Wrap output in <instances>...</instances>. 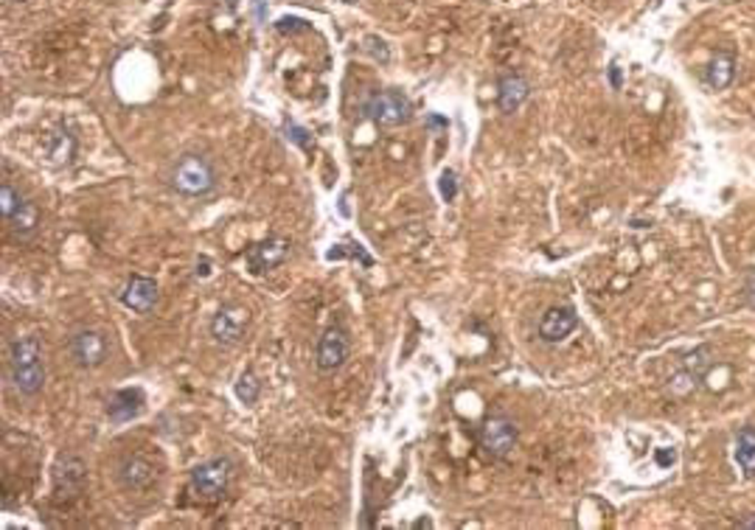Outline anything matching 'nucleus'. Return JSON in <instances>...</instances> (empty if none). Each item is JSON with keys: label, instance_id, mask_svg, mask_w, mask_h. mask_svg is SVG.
<instances>
[{"label": "nucleus", "instance_id": "nucleus-1", "mask_svg": "<svg viewBox=\"0 0 755 530\" xmlns=\"http://www.w3.org/2000/svg\"><path fill=\"white\" fill-rule=\"evenodd\" d=\"M9 365H12V382L25 398H32L43 390L45 370H43L40 339L37 337H20L12 346Z\"/></svg>", "mask_w": 755, "mask_h": 530}, {"label": "nucleus", "instance_id": "nucleus-2", "mask_svg": "<svg viewBox=\"0 0 755 530\" xmlns=\"http://www.w3.org/2000/svg\"><path fill=\"white\" fill-rule=\"evenodd\" d=\"M172 189L183 197H202L214 189V169L200 154H183L172 169Z\"/></svg>", "mask_w": 755, "mask_h": 530}, {"label": "nucleus", "instance_id": "nucleus-3", "mask_svg": "<svg viewBox=\"0 0 755 530\" xmlns=\"http://www.w3.org/2000/svg\"><path fill=\"white\" fill-rule=\"evenodd\" d=\"M362 115L379 127H402L410 121V102L399 90H379L362 102Z\"/></svg>", "mask_w": 755, "mask_h": 530}, {"label": "nucleus", "instance_id": "nucleus-4", "mask_svg": "<svg viewBox=\"0 0 755 530\" xmlns=\"http://www.w3.org/2000/svg\"><path fill=\"white\" fill-rule=\"evenodd\" d=\"M477 441H480V449L486 452L489 457L503 460L517 449L520 429H517L515 421L505 418V416H489L486 421L480 424Z\"/></svg>", "mask_w": 755, "mask_h": 530}, {"label": "nucleus", "instance_id": "nucleus-5", "mask_svg": "<svg viewBox=\"0 0 755 530\" xmlns=\"http://www.w3.org/2000/svg\"><path fill=\"white\" fill-rule=\"evenodd\" d=\"M230 475H233V463L228 457H214V460L200 463L191 472V486L200 496L214 500V496H220L228 488Z\"/></svg>", "mask_w": 755, "mask_h": 530}, {"label": "nucleus", "instance_id": "nucleus-6", "mask_svg": "<svg viewBox=\"0 0 755 530\" xmlns=\"http://www.w3.org/2000/svg\"><path fill=\"white\" fill-rule=\"evenodd\" d=\"M68 351L79 368H99L107 359V337L96 329H79L68 339Z\"/></svg>", "mask_w": 755, "mask_h": 530}, {"label": "nucleus", "instance_id": "nucleus-7", "mask_svg": "<svg viewBox=\"0 0 755 530\" xmlns=\"http://www.w3.org/2000/svg\"><path fill=\"white\" fill-rule=\"evenodd\" d=\"M245 329H248V309H241L236 303H222L214 311V318H211V337L220 346H236L245 337Z\"/></svg>", "mask_w": 755, "mask_h": 530}, {"label": "nucleus", "instance_id": "nucleus-8", "mask_svg": "<svg viewBox=\"0 0 755 530\" xmlns=\"http://www.w3.org/2000/svg\"><path fill=\"white\" fill-rule=\"evenodd\" d=\"M348 337L340 326H328L323 331V337L318 339V351H315V362H318V370L328 373V370H338L346 365L348 359Z\"/></svg>", "mask_w": 755, "mask_h": 530}, {"label": "nucleus", "instance_id": "nucleus-9", "mask_svg": "<svg viewBox=\"0 0 755 530\" xmlns=\"http://www.w3.org/2000/svg\"><path fill=\"white\" fill-rule=\"evenodd\" d=\"M287 256H289V241L281 236H270L248 253V267L253 275H264L270 270H276L279 264H284Z\"/></svg>", "mask_w": 755, "mask_h": 530}, {"label": "nucleus", "instance_id": "nucleus-10", "mask_svg": "<svg viewBox=\"0 0 755 530\" xmlns=\"http://www.w3.org/2000/svg\"><path fill=\"white\" fill-rule=\"evenodd\" d=\"M576 329V311L570 306H551L539 320V337L545 342H564Z\"/></svg>", "mask_w": 755, "mask_h": 530}, {"label": "nucleus", "instance_id": "nucleus-11", "mask_svg": "<svg viewBox=\"0 0 755 530\" xmlns=\"http://www.w3.org/2000/svg\"><path fill=\"white\" fill-rule=\"evenodd\" d=\"M158 298H161V292H158V284L152 278H141V275H135L130 284H127V290H124V295H121V300H124V306H130L132 311H141V315H146V311H152L155 306H158Z\"/></svg>", "mask_w": 755, "mask_h": 530}, {"label": "nucleus", "instance_id": "nucleus-12", "mask_svg": "<svg viewBox=\"0 0 755 530\" xmlns=\"http://www.w3.org/2000/svg\"><path fill=\"white\" fill-rule=\"evenodd\" d=\"M141 410H143V390H138V388H127V390L113 393V398L107 404V416L118 424L135 418Z\"/></svg>", "mask_w": 755, "mask_h": 530}, {"label": "nucleus", "instance_id": "nucleus-13", "mask_svg": "<svg viewBox=\"0 0 755 530\" xmlns=\"http://www.w3.org/2000/svg\"><path fill=\"white\" fill-rule=\"evenodd\" d=\"M528 82L523 76H505L500 79V90H497V104L503 113H517L523 107V102L528 99Z\"/></svg>", "mask_w": 755, "mask_h": 530}, {"label": "nucleus", "instance_id": "nucleus-14", "mask_svg": "<svg viewBox=\"0 0 755 530\" xmlns=\"http://www.w3.org/2000/svg\"><path fill=\"white\" fill-rule=\"evenodd\" d=\"M705 79L713 90H724L736 79V56L730 51H716L713 59H711V65H708Z\"/></svg>", "mask_w": 755, "mask_h": 530}, {"label": "nucleus", "instance_id": "nucleus-15", "mask_svg": "<svg viewBox=\"0 0 755 530\" xmlns=\"http://www.w3.org/2000/svg\"><path fill=\"white\" fill-rule=\"evenodd\" d=\"M9 225H12V231H15L17 239H32V236L37 233V225H40V211H37V205H34L32 200L23 197V202H20V208L15 211V216L9 220Z\"/></svg>", "mask_w": 755, "mask_h": 530}, {"label": "nucleus", "instance_id": "nucleus-16", "mask_svg": "<svg viewBox=\"0 0 755 530\" xmlns=\"http://www.w3.org/2000/svg\"><path fill=\"white\" fill-rule=\"evenodd\" d=\"M121 483H124L127 488H146L149 483H152V466L138 455L127 457L124 463H121Z\"/></svg>", "mask_w": 755, "mask_h": 530}, {"label": "nucleus", "instance_id": "nucleus-17", "mask_svg": "<svg viewBox=\"0 0 755 530\" xmlns=\"http://www.w3.org/2000/svg\"><path fill=\"white\" fill-rule=\"evenodd\" d=\"M736 463L747 477H755V427H741L736 432Z\"/></svg>", "mask_w": 755, "mask_h": 530}, {"label": "nucleus", "instance_id": "nucleus-18", "mask_svg": "<svg viewBox=\"0 0 755 530\" xmlns=\"http://www.w3.org/2000/svg\"><path fill=\"white\" fill-rule=\"evenodd\" d=\"M74 152H76V143L68 132H54L51 135V143H48V158L54 163H68L74 158Z\"/></svg>", "mask_w": 755, "mask_h": 530}, {"label": "nucleus", "instance_id": "nucleus-19", "mask_svg": "<svg viewBox=\"0 0 755 530\" xmlns=\"http://www.w3.org/2000/svg\"><path fill=\"white\" fill-rule=\"evenodd\" d=\"M20 202H23V197H20V191L15 189L12 182L0 185V211H4V220H6V222L15 216V211L20 208Z\"/></svg>", "mask_w": 755, "mask_h": 530}, {"label": "nucleus", "instance_id": "nucleus-20", "mask_svg": "<svg viewBox=\"0 0 755 530\" xmlns=\"http://www.w3.org/2000/svg\"><path fill=\"white\" fill-rule=\"evenodd\" d=\"M236 396H239V401L241 404H256V398H259V382H256V377L253 373L248 370V373H241L239 377V382H236Z\"/></svg>", "mask_w": 755, "mask_h": 530}, {"label": "nucleus", "instance_id": "nucleus-21", "mask_svg": "<svg viewBox=\"0 0 755 530\" xmlns=\"http://www.w3.org/2000/svg\"><path fill=\"white\" fill-rule=\"evenodd\" d=\"M284 130H287V138H289L292 143H298L300 149H312V135H309V130L298 127L295 121H287V123H284Z\"/></svg>", "mask_w": 755, "mask_h": 530}, {"label": "nucleus", "instance_id": "nucleus-22", "mask_svg": "<svg viewBox=\"0 0 755 530\" xmlns=\"http://www.w3.org/2000/svg\"><path fill=\"white\" fill-rule=\"evenodd\" d=\"M438 191H441V200H444V202L456 200V194H458V180H456V174L444 172V174L438 177Z\"/></svg>", "mask_w": 755, "mask_h": 530}, {"label": "nucleus", "instance_id": "nucleus-23", "mask_svg": "<svg viewBox=\"0 0 755 530\" xmlns=\"http://www.w3.org/2000/svg\"><path fill=\"white\" fill-rule=\"evenodd\" d=\"M304 28H307V25L300 23L298 17H284V20L279 23V31H281V34H284V31L289 34V31H304Z\"/></svg>", "mask_w": 755, "mask_h": 530}, {"label": "nucleus", "instance_id": "nucleus-24", "mask_svg": "<svg viewBox=\"0 0 755 530\" xmlns=\"http://www.w3.org/2000/svg\"><path fill=\"white\" fill-rule=\"evenodd\" d=\"M747 300L755 309V275H750V280H747Z\"/></svg>", "mask_w": 755, "mask_h": 530}, {"label": "nucleus", "instance_id": "nucleus-25", "mask_svg": "<svg viewBox=\"0 0 755 530\" xmlns=\"http://www.w3.org/2000/svg\"><path fill=\"white\" fill-rule=\"evenodd\" d=\"M610 82H613V87H621V82H623V79H621L618 68H613V71H610Z\"/></svg>", "mask_w": 755, "mask_h": 530}, {"label": "nucleus", "instance_id": "nucleus-26", "mask_svg": "<svg viewBox=\"0 0 755 530\" xmlns=\"http://www.w3.org/2000/svg\"><path fill=\"white\" fill-rule=\"evenodd\" d=\"M674 457H677L674 452H669V455H662V452H660V455H657V463H674Z\"/></svg>", "mask_w": 755, "mask_h": 530}, {"label": "nucleus", "instance_id": "nucleus-27", "mask_svg": "<svg viewBox=\"0 0 755 530\" xmlns=\"http://www.w3.org/2000/svg\"><path fill=\"white\" fill-rule=\"evenodd\" d=\"M736 527H750V530H752V527H755V516H750V519H739V522H736Z\"/></svg>", "mask_w": 755, "mask_h": 530}, {"label": "nucleus", "instance_id": "nucleus-28", "mask_svg": "<svg viewBox=\"0 0 755 530\" xmlns=\"http://www.w3.org/2000/svg\"><path fill=\"white\" fill-rule=\"evenodd\" d=\"M200 275H202V278H205V275H208V261H205V259H202V261H200Z\"/></svg>", "mask_w": 755, "mask_h": 530}, {"label": "nucleus", "instance_id": "nucleus-29", "mask_svg": "<svg viewBox=\"0 0 755 530\" xmlns=\"http://www.w3.org/2000/svg\"><path fill=\"white\" fill-rule=\"evenodd\" d=\"M15 4H23V0H15Z\"/></svg>", "mask_w": 755, "mask_h": 530}]
</instances>
